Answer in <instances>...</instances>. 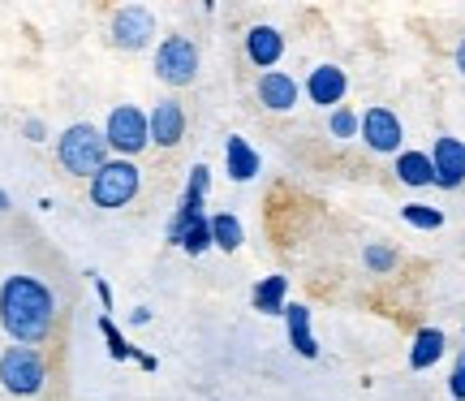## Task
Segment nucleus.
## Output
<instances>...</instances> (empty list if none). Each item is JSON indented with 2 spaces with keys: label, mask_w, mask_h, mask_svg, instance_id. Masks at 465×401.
Returning a JSON list of instances; mask_svg holds the SVG:
<instances>
[{
  "label": "nucleus",
  "mask_w": 465,
  "mask_h": 401,
  "mask_svg": "<svg viewBox=\"0 0 465 401\" xmlns=\"http://www.w3.org/2000/svg\"><path fill=\"white\" fill-rule=\"evenodd\" d=\"M52 324H56V298L52 289L39 276H5L0 285V328L9 333L14 346H44L52 336Z\"/></svg>",
  "instance_id": "nucleus-1"
},
{
  "label": "nucleus",
  "mask_w": 465,
  "mask_h": 401,
  "mask_svg": "<svg viewBox=\"0 0 465 401\" xmlns=\"http://www.w3.org/2000/svg\"><path fill=\"white\" fill-rule=\"evenodd\" d=\"M108 160H113L108 138H104V130L100 125H91V121H74V125L61 130V138H56V165L65 168L69 177L91 182Z\"/></svg>",
  "instance_id": "nucleus-2"
},
{
  "label": "nucleus",
  "mask_w": 465,
  "mask_h": 401,
  "mask_svg": "<svg viewBox=\"0 0 465 401\" xmlns=\"http://www.w3.org/2000/svg\"><path fill=\"white\" fill-rule=\"evenodd\" d=\"M138 190H143V173H138L134 160H121V155H113V160H108V165L86 182L91 203L104 207V212H121V207H130V203L138 199Z\"/></svg>",
  "instance_id": "nucleus-3"
},
{
  "label": "nucleus",
  "mask_w": 465,
  "mask_h": 401,
  "mask_svg": "<svg viewBox=\"0 0 465 401\" xmlns=\"http://www.w3.org/2000/svg\"><path fill=\"white\" fill-rule=\"evenodd\" d=\"M0 385L14 397H39L48 385V363L35 346H9L0 354Z\"/></svg>",
  "instance_id": "nucleus-4"
},
{
  "label": "nucleus",
  "mask_w": 465,
  "mask_h": 401,
  "mask_svg": "<svg viewBox=\"0 0 465 401\" xmlns=\"http://www.w3.org/2000/svg\"><path fill=\"white\" fill-rule=\"evenodd\" d=\"M104 138H108V151L121 155V160H134L138 151L151 147V125L147 113L138 104H116L108 121H104Z\"/></svg>",
  "instance_id": "nucleus-5"
},
{
  "label": "nucleus",
  "mask_w": 465,
  "mask_h": 401,
  "mask_svg": "<svg viewBox=\"0 0 465 401\" xmlns=\"http://www.w3.org/2000/svg\"><path fill=\"white\" fill-rule=\"evenodd\" d=\"M199 44L190 35H164V44L155 48V78L164 86H190L199 83Z\"/></svg>",
  "instance_id": "nucleus-6"
},
{
  "label": "nucleus",
  "mask_w": 465,
  "mask_h": 401,
  "mask_svg": "<svg viewBox=\"0 0 465 401\" xmlns=\"http://www.w3.org/2000/svg\"><path fill=\"white\" fill-rule=\"evenodd\" d=\"M203 195H190L185 190L182 203H177V216L168 220V242L182 246L185 255H203L212 251V216H203Z\"/></svg>",
  "instance_id": "nucleus-7"
},
{
  "label": "nucleus",
  "mask_w": 465,
  "mask_h": 401,
  "mask_svg": "<svg viewBox=\"0 0 465 401\" xmlns=\"http://www.w3.org/2000/svg\"><path fill=\"white\" fill-rule=\"evenodd\" d=\"M113 44L121 52H143L155 44V14L147 5H121L113 14Z\"/></svg>",
  "instance_id": "nucleus-8"
},
{
  "label": "nucleus",
  "mask_w": 465,
  "mask_h": 401,
  "mask_svg": "<svg viewBox=\"0 0 465 401\" xmlns=\"http://www.w3.org/2000/svg\"><path fill=\"white\" fill-rule=\"evenodd\" d=\"M358 138H362L371 151H380V155H401L405 130H401V117L392 113V108L375 104V108H366L362 113V130H358Z\"/></svg>",
  "instance_id": "nucleus-9"
},
{
  "label": "nucleus",
  "mask_w": 465,
  "mask_h": 401,
  "mask_svg": "<svg viewBox=\"0 0 465 401\" xmlns=\"http://www.w3.org/2000/svg\"><path fill=\"white\" fill-rule=\"evenodd\" d=\"M345 95H349V74L341 65L323 61V65H315L311 74H306V100L315 104V108L336 113V108L345 104Z\"/></svg>",
  "instance_id": "nucleus-10"
},
{
  "label": "nucleus",
  "mask_w": 465,
  "mask_h": 401,
  "mask_svg": "<svg viewBox=\"0 0 465 401\" xmlns=\"http://www.w3.org/2000/svg\"><path fill=\"white\" fill-rule=\"evenodd\" d=\"M431 165H435V185L440 190H461L465 185V143L452 134H440L431 147Z\"/></svg>",
  "instance_id": "nucleus-11"
},
{
  "label": "nucleus",
  "mask_w": 465,
  "mask_h": 401,
  "mask_svg": "<svg viewBox=\"0 0 465 401\" xmlns=\"http://www.w3.org/2000/svg\"><path fill=\"white\" fill-rule=\"evenodd\" d=\"M254 95L263 104L267 113H293L298 108V95L302 86L293 74H284V69H272V74H259V83H254Z\"/></svg>",
  "instance_id": "nucleus-12"
},
{
  "label": "nucleus",
  "mask_w": 465,
  "mask_h": 401,
  "mask_svg": "<svg viewBox=\"0 0 465 401\" xmlns=\"http://www.w3.org/2000/svg\"><path fill=\"white\" fill-rule=\"evenodd\" d=\"M147 125H151V147H177L185 138V108L182 100H160L155 108L147 113Z\"/></svg>",
  "instance_id": "nucleus-13"
},
{
  "label": "nucleus",
  "mask_w": 465,
  "mask_h": 401,
  "mask_svg": "<svg viewBox=\"0 0 465 401\" xmlns=\"http://www.w3.org/2000/svg\"><path fill=\"white\" fill-rule=\"evenodd\" d=\"M246 56H250V65L254 69L272 74V69L281 65V56H284V35L276 31V26H267V22L250 26L246 31Z\"/></svg>",
  "instance_id": "nucleus-14"
},
{
  "label": "nucleus",
  "mask_w": 465,
  "mask_h": 401,
  "mask_svg": "<svg viewBox=\"0 0 465 401\" xmlns=\"http://www.w3.org/2000/svg\"><path fill=\"white\" fill-rule=\"evenodd\" d=\"M224 168H229V177L232 182H254L259 173H263V155L250 147L242 134H229V143H224Z\"/></svg>",
  "instance_id": "nucleus-15"
},
{
  "label": "nucleus",
  "mask_w": 465,
  "mask_h": 401,
  "mask_svg": "<svg viewBox=\"0 0 465 401\" xmlns=\"http://www.w3.org/2000/svg\"><path fill=\"white\" fill-rule=\"evenodd\" d=\"M250 306L259 316H284V306H289V276H281V272L263 276V281L250 289Z\"/></svg>",
  "instance_id": "nucleus-16"
},
{
  "label": "nucleus",
  "mask_w": 465,
  "mask_h": 401,
  "mask_svg": "<svg viewBox=\"0 0 465 401\" xmlns=\"http://www.w3.org/2000/svg\"><path fill=\"white\" fill-rule=\"evenodd\" d=\"M284 324H289V346H293L302 358H319V341H315V333H311V306L289 302V306H284Z\"/></svg>",
  "instance_id": "nucleus-17"
},
{
  "label": "nucleus",
  "mask_w": 465,
  "mask_h": 401,
  "mask_svg": "<svg viewBox=\"0 0 465 401\" xmlns=\"http://www.w3.org/2000/svg\"><path fill=\"white\" fill-rule=\"evenodd\" d=\"M449 350V336L444 328H418L414 333V346H410V367L414 371H431L440 358Z\"/></svg>",
  "instance_id": "nucleus-18"
},
{
  "label": "nucleus",
  "mask_w": 465,
  "mask_h": 401,
  "mask_svg": "<svg viewBox=\"0 0 465 401\" xmlns=\"http://www.w3.org/2000/svg\"><path fill=\"white\" fill-rule=\"evenodd\" d=\"M392 173H397L401 185H414V190H422V185H435L431 151H401L397 165H392Z\"/></svg>",
  "instance_id": "nucleus-19"
},
{
  "label": "nucleus",
  "mask_w": 465,
  "mask_h": 401,
  "mask_svg": "<svg viewBox=\"0 0 465 401\" xmlns=\"http://www.w3.org/2000/svg\"><path fill=\"white\" fill-rule=\"evenodd\" d=\"M242 242H246L242 220L232 216V212H216V216H212V246L232 255V251H242Z\"/></svg>",
  "instance_id": "nucleus-20"
},
{
  "label": "nucleus",
  "mask_w": 465,
  "mask_h": 401,
  "mask_svg": "<svg viewBox=\"0 0 465 401\" xmlns=\"http://www.w3.org/2000/svg\"><path fill=\"white\" fill-rule=\"evenodd\" d=\"M401 220L414 225V229H422V234L444 229V212H440V207H427V203H405V207H401Z\"/></svg>",
  "instance_id": "nucleus-21"
},
{
  "label": "nucleus",
  "mask_w": 465,
  "mask_h": 401,
  "mask_svg": "<svg viewBox=\"0 0 465 401\" xmlns=\"http://www.w3.org/2000/svg\"><path fill=\"white\" fill-rule=\"evenodd\" d=\"M95 328L104 333V341H108V354H113L116 363H130V358H134V346H130V336H125L113 324V316H100V319H95Z\"/></svg>",
  "instance_id": "nucleus-22"
},
{
  "label": "nucleus",
  "mask_w": 465,
  "mask_h": 401,
  "mask_svg": "<svg viewBox=\"0 0 465 401\" xmlns=\"http://www.w3.org/2000/svg\"><path fill=\"white\" fill-rule=\"evenodd\" d=\"M358 130H362V117H358L353 108H345V104L328 117V134H332V138H358Z\"/></svg>",
  "instance_id": "nucleus-23"
},
{
  "label": "nucleus",
  "mask_w": 465,
  "mask_h": 401,
  "mask_svg": "<svg viewBox=\"0 0 465 401\" xmlns=\"http://www.w3.org/2000/svg\"><path fill=\"white\" fill-rule=\"evenodd\" d=\"M362 264L383 276V272H392V267H397V251H392V246H383V242H371V246L362 251Z\"/></svg>",
  "instance_id": "nucleus-24"
},
{
  "label": "nucleus",
  "mask_w": 465,
  "mask_h": 401,
  "mask_svg": "<svg viewBox=\"0 0 465 401\" xmlns=\"http://www.w3.org/2000/svg\"><path fill=\"white\" fill-rule=\"evenodd\" d=\"M449 397H452V401H465V346H461V354H457V363H452Z\"/></svg>",
  "instance_id": "nucleus-25"
},
{
  "label": "nucleus",
  "mask_w": 465,
  "mask_h": 401,
  "mask_svg": "<svg viewBox=\"0 0 465 401\" xmlns=\"http://www.w3.org/2000/svg\"><path fill=\"white\" fill-rule=\"evenodd\" d=\"M185 190L207 199V190H212V168H207V165H194V168H190V182H185Z\"/></svg>",
  "instance_id": "nucleus-26"
},
{
  "label": "nucleus",
  "mask_w": 465,
  "mask_h": 401,
  "mask_svg": "<svg viewBox=\"0 0 465 401\" xmlns=\"http://www.w3.org/2000/svg\"><path fill=\"white\" fill-rule=\"evenodd\" d=\"M91 281H95V294H100V306H104V316H108V311H113V285L104 281V276H95V272H91Z\"/></svg>",
  "instance_id": "nucleus-27"
},
{
  "label": "nucleus",
  "mask_w": 465,
  "mask_h": 401,
  "mask_svg": "<svg viewBox=\"0 0 465 401\" xmlns=\"http://www.w3.org/2000/svg\"><path fill=\"white\" fill-rule=\"evenodd\" d=\"M22 130H26V138H31V143H44V138H48V125H44L39 117H31L26 125H22Z\"/></svg>",
  "instance_id": "nucleus-28"
},
{
  "label": "nucleus",
  "mask_w": 465,
  "mask_h": 401,
  "mask_svg": "<svg viewBox=\"0 0 465 401\" xmlns=\"http://www.w3.org/2000/svg\"><path fill=\"white\" fill-rule=\"evenodd\" d=\"M134 363H138L143 371H155V367H160V363H155V354H143V350H134Z\"/></svg>",
  "instance_id": "nucleus-29"
},
{
  "label": "nucleus",
  "mask_w": 465,
  "mask_h": 401,
  "mask_svg": "<svg viewBox=\"0 0 465 401\" xmlns=\"http://www.w3.org/2000/svg\"><path fill=\"white\" fill-rule=\"evenodd\" d=\"M130 324H138V328H143V324H151V306H134Z\"/></svg>",
  "instance_id": "nucleus-30"
},
{
  "label": "nucleus",
  "mask_w": 465,
  "mask_h": 401,
  "mask_svg": "<svg viewBox=\"0 0 465 401\" xmlns=\"http://www.w3.org/2000/svg\"><path fill=\"white\" fill-rule=\"evenodd\" d=\"M452 61H457V69L465 74V35H461V44H457V52H452Z\"/></svg>",
  "instance_id": "nucleus-31"
},
{
  "label": "nucleus",
  "mask_w": 465,
  "mask_h": 401,
  "mask_svg": "<svg viewBox=\"0 0 465 401\" xmlns=\"http://www.w3.org/2000/svg\"><path fill=\"white\" fill-rule=\"evenodd\" d=\"M0 212H9V195L5 190H0Z\"/></svg>",
  "instance_id": "nucleus-32"
}]
</instances>
